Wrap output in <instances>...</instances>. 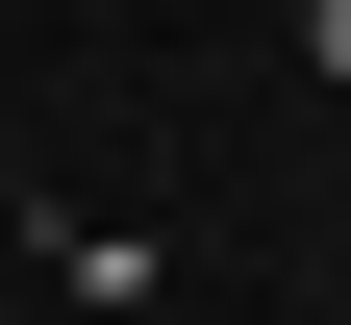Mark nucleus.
Wrapping results in <instances>:
<instances>
[{"mask_svg": "<svg viewBox=\"0 0 351 325\" xmlns=\"http://www.w3.org/2000/svg\"><path fill=\"white\" fill-rule=\"evenodd\" d=\"M301 51H326V75H351V0H301Z\"/></svg>", "mask_w": 351, "mask_h": 325, "instance_id": "nucleus-1", "label": "nucleus"}]
</instances>
